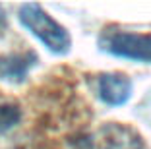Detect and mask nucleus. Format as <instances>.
Listing matches in <instances>:
<instances>
[{"mask_svg": "<svg viewBox=\"0 0 151 149\" xmlns=\"http://www.w3.org/2000/svg\"><path fill=\"white\" fill-rule=\"evenodd\" d=\"M19 22L29 29L45 47L56 54H66L72 47V39L56 19H52L39 4H23L19 8Z\"/></svg>", "mask_w": 151, "mask_h": 149, "instance_id": "nucleus-1", "label": "nucleus"}, {"mask_svg": "<svg viewBox=\"0 0 151 149\" xmlns=\"http://www.w3.org/2000/svg\"><path fill=\"white\" fill-rule=\"evenodd\" d=\"M103 50L122 58L151 62V35L130 31H105L99 39Z\"/></svg>", "mask_w": 151, "mask_h": 149, "instance_id": "nucleus-2", "label": "nucleus"}, {"mask_svg": "<svg viewBox=\"0 0 151 149\" xmlns=\"http://www.w3.org/2000/svg\"><path fill=\"white\" fill-rule=\"evenodd\" d=\"M97 91L103 103L112 107L124 105L132 95V81L122 74H105L99 78Z\"/></svg>", "mask_w": 151, "mask_h": 149, "instance_id": "nucleus-3", "label": "nucleus"}, {"mask_svg": "<svg viewBox=\"0 0 151 149\" xmlns=\"http://www.w3.org/2000/svg\"><path fill=\"white\" fill-rule=\"evenodd\" d=\"M33 62H29V54L0 58V76L6 79H23L27 68Z\"/></svg>", "mask_w": 151, "mask_h": 149, "instance_id": "nucleus-4", "label": "nucleus"}, {"mask_svg": "<svg viewBox=\"0 0 151 149\" xmlns=\"http://www.w3.org/2000/svg\"><path fill=\"white\" fill-rule=\"evenodd\" d=\"M19 109L16 105H0V132L10 130L12 126L19 122Z\"/></svg>", "mask_w": 151, "mask_h": 149, "instance_id": "nucleus-5", "label": "nucleus"}, {"mask_svg": "<svg viewBox=\"0 0 151 149\" xmlns=\"http://www.w3.org/2000/svg\"><path fill=\"white\" fill-rule=\"evenodd\" d=\"M4 12H2V8H0V27H2V25H4Z\"/></svg>", "mask_w": 151, "mask_h": 149, "instance_id": "nucleus-6", "label": "nucleus"}]
</instances>
